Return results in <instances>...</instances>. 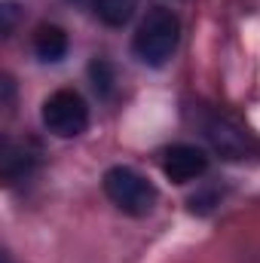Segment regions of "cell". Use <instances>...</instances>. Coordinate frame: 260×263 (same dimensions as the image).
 Wrapping results in <instances>:
<instances>
[{"instance_id": "obj_1", "label": "cell", "mask_w": 260, "mask_h": 263, "mask_svg": "<svg viewBox=\"0 0 260 263\" xmlns=\"http://www.w3.org/2000/svg\"><path fill=\"white\" fill-rule=\"evenodd\" d=\"M181 40V25L175 18V12L169 9H153L147 12V18L138 25L135 40H132V52L150 67H162L172 52L178 49Z\"/></svg>"}, {"instance_id": "obj_2", "label": "cell", "mask_w": 260, "mask_h": 263, "mask_svg": "<svg viewBox=\"0 0 260 263\" xmlns=\"http://www.w3.org/2000/svg\"><path fill=\"white\" fill-rule=\"evenodd\" d=\"M101 184H104L107 199H110L120 211L132 214V217H144V214H150L153 205H156V187H153L144 175H138L135 168H129V165H114V168H107Z\"/></svg>"}, {"instance_id": "obj_3", "label": "cell", "mask_w": 260, "mask_h": 263, "mask_svg": "<svg viewBox=\"0 0 260 263\" xmlns=\"http://www.w3.org/2000/svg\"><path fill=\"white\" fill-rule=\"evenodd\" d=\"M43 126L55 138H77L89 126V107L80 92L73 89H59L43 101Z\"/></svg>"}, {"instance_id": "obj_4", "label": "cell", "mask_w": 260, "mask_h": 263, "mask_svg": "<svg viewBox=\"0 0 260 263\" xmlns=\"http://www.w3.org/2000/svg\"><path fill=\"white\" fill-rule=\"evenodd\" d=\"M205 168H208V156L193 144H172L162 153V172L175 184H190L205 175Z\"/></svg>"}, {"instance_id": "obj_5", "label": "cell", "mask_w": 260, "mask_h": 263, "mask_svg": "<svg viewBox=\"0 0 260 263\" xmlns=\"http://www.w3.org/2000/svg\"><path fill=\"white\" fill-rule=\"evenodd\" d=\"M34 52L40 62H62L67 55V34L59 25H40L34 34Z\"/></svg>"}, {"instance_id": "obj_6", "label": "cell", "mask_w": 260, "mask_h": 263, "mask_svg": "<svg viewBox=\"0 0 260 263\" xmlns=\"http://www.w3.org/2000/svg\"><path fill=\"white\" fill-rule=\"evenodd\" d=\"M135 6H138V0H92L95 15L110 28L129 25V18L135 15Z\"/></svg>"}, {"instance_id": "obj_7", "label": "cell", "mask_w": 260, "mask_h": 263, "mask_svg": "<svg viewBox=\"0 0 260 263\" xmlns=\"http://www.w3.org/2000/svg\"><path fill=\"white\" fill-rule=\"evenodd\" d=\"M89 77H92V86H95L98 95H110V89H114V70H110L107 62H92L89 65Z\"/></svg>"}, {"instance_id": "obj_8", "label": "cell", "mask_w": 260, "mask_h": 263, "mask_svg": "<svg viewBox=\"0 0 260 263\" xmlns=\"http://www.w3.org/2000/svg\"><path fill=\"white\" fill-rule=\"evenodd\" d=\"M3 263H9V254H3Z\"/></svg>"}]
</instances>
